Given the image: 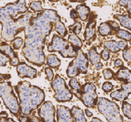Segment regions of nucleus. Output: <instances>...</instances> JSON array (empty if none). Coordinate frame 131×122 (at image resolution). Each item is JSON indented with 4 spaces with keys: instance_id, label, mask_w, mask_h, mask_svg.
<instances>
[{
    "instance_id": "obj_22",
    "label": "nucleus",
    "mask_w": 131,
    "mask_h": 122,
    "mask_svg": "<svg viewBox=\"0 0 131 122\" xmlns=\"http://www.w3.org/2000/svg\"><path fill=\"white\" fill-rule=\"evenodd\" d=\"M71 112L75 122H86V118L85 117V113L82 109L79 107L73 106Z\"/></svg>"
},
{
    "instance_id": "obj_15",
    "label": "nucleus",
    "mask_w": 131,
    "mask_h": 122,
    "mask_svg": "<svg viewBox=\"0 0 131 122\" xmlns=\"http://www.w3.org/2000/svg\"><path fill=\"white\" fill-rule=\"evenodd\" d=\"M129 94H131V82L122 83L120 89L110 93V97L117 101L123 102L128 99Z\"/></svg>"
},
{
    "instance_id": "obj_54",
    "label": "nucleus",
    "mask_w": 131,
    "mask_h": 122,
    "mask_svg": "<svg viewBox=\"0 0 131 122\" xmlns=\"http://www.w3.org/2000/svg\"><path fill=\"white\" fill-rule=\"evenodd\" d=\"M129 43H130V44H131V40H130V41H129Z\"/></svg>"
},
{
    "instance_id": "obj_41",
    "label": "nucleus",
    "mask_w": 131,
    "mask_h": 122,
    "mask_svg": "<svg viewBox=\"0 0 131 122\" xmlns=\"http://www.w3.org/2000/svg\"><path fill=\"white\" fill-rule=\"evenodd\" d=\"M102 90L105 92H110L111 91L113 90L114 88V85L111 83L110 82H104L102 83Z\"/></svg>"
},
{
    "instance_id": "obj_21",
    "label": "nucleus",
    "mask_w": 131,
    "mask_h": 122,
    "mask_svg": "<svg viewBox=\"0 0 131 122\" xmlns=\"http://www.w3.org/2000/svg\"><path fill=\"white\" fill-rule=\"evenodd\" d=\"M42 14L47 18L48 20H50L54 25L58 22L61 21V17L58 14V12L55 10H52V9H43L42 12H41Z\"/></svg>"
},
{
    "instance_id": "obj_36",
    "label": "nucleus",
    "mask_w": 131,
    "mask_h": 122,
    "mask_svg": "<svg viewBox=\"0 0 131 122\" xmlns=\"http://www.w3.org/2000/svg\"><path fill=\"white\" fill-rule=\"evenodd\" d=\"M23 40L21 37H16L15 38L14 41H13V49L14 50H19L23 46Z\"/></svg>"
},
{
    "instance_id": "obj_9",
    "label": "nucleus",
    "mask_w": 131,
    "mask_h": 122,
    "mask_svg": "<svg viewBox=\"0 0 131 122\" xmlns=\"http://www.w3.org/2000/svg\"><path fill=\"white\" fill-rule=\"evenodd\" d=\"M30 26L43 36L47 37L51 33L54 24L48 20L42 13H38L35 17H33L31 19Z\"/></svg>"
},
{
    "instance_id": "obj_5",
    "label": "nucleus",
    "mask_w": 131,
    "mask_h": 122,
    "mask_svg": "<svg viewBox=\"0 0 131 122\" xmlns=\"http://www.w3.org/2000/svg\"><path fill=\"white\" fill-rule=\"evenodd\" d=\"M97 105L98 112L106 117L108 122H123L119 106L115 102L105 97H101L98 99Z\"/></svg>"
},
{
    "instance_id": "obj_47",
    "label": "nucleus",
    "mask_w": 131,
    "mask_h": 122,
    "mask_svg": "<svg viewBox=\"0 0 131 122\" xmlns=\"http://www.w3.org/2000/svg\"><path fill=\"white\" fill-rule=\"evenodd\" d=\"M123 65H124L123 61L121 59H117V60H115V61H114V66L116 68H122Z\"/></svg>"
},
{
    "instance_id": "obj_45",
    "label": "nucleus",
    "mask_w": 131,
    "mask_h": 122,
    "mask_svg": "<svg viewBox=\"0 0 131 122\" xmlns=\"http://www.w3.org/2000/svg\"><path fill=\"white\" fill-rule=\"evenodd\" d=\"M18 118L19 122H31V119L28 116H20Z\"/></svg>"
},
{
    "instance_id": "obj_3",
    "label": "nucleus",
    "mask_w": 131,
    "mask_h": 122,
    "mask_svg": "<svg viewBox=\"0 0 131 122\" xmlns=\"http://www.w3.org/2000/svg\"><path fill=\"white\" fill-rule=\"evenodd\" d=\"M32 11H27L26 14L22 15L17 18H9L6 19L2 24L1 37L6 42H12L15 40V36L25 31L26 27L30 23L33 18Z\"/></svg>"
},
{
    "instance_id": "obj_32",
    "label": "nucleus",
    "mask_w": 131,
    "mask_h": 122,
    "mask_svg": "<svg viewBox=\"0 0 131 122\" xmlns=\"http://www.w3.org/2000/svg\"><path fill=\"white\" fill-rule=\"evenodd\" d=\"M122 112L125 117L131 119V105L126 101L122 102Z\"/></svg>"
},
{
    "instance_id": "obj_16",
    "label": "nucleus",
    "mask_w": 131,
    "mask_h": 122,
    "mask_svg": "<svg viewBox=\"0 0 131 122\" xmlns=\"http://www.w3.org/2000/svg\"><path fill=\"white\" fill-rule=\"evenodd\" d=\"M57 122H74L71 110L64 105L57 106Z\"/></svg>"
},
{
    "instance_id": "obj_1",
    "label": "nucleus",
    "mask_w": 131,
    "mask_h": 122,
    "mask_svg": "<svg viewBox=\"0 0 131 122\" xmlns=\"http://www.w3.org/2000/svg\"><path fill=\"white\" fill-rule=\"evenodd\" d=\"M18 96L20 112L24 116L30 115L42 105L45 100L43 90L37 86L30 85L28 81H20L15 86Z\"/></svg>"
},
{
    "instance_id": "obj_14",
    "label": "nucleus",
    "mask_w": 131,
    "mask_h": 122,
    "mask_svg": "<svg viewBox=\"0 0 131 122\" xmlns=\"http://www.w3.org/2000/svg\"><path fill=\"white\" fill-rule=\"evenodd\" d=\"M18 76L20 78L35 79L37 77V70L33 67L27 65L24 62H20L16 67Z\"/></svg>"
},
{
    "instance_id": "obj_24",
    "label": "nucleus",
    "mask_w": 131,
    "mask_h": 122,
    "mask_svg": "<svg viewBox=\"0 0 131 122\" xmlns=\"http://www.w3.org/2000/svg\"><path fill=\"white\" fill-rule=\"evenodd\" d=\"M0 51H2L3 53H4L9 58L10 60L17 55V53L15 52V50L13 49V48H11V46H10L8 43H6L5 42L0 43Z\"/></svg>"
},
{
    "instance_id": "obj_10",
    "label": "nucleus",
    "mask_w": 131,
    "mask_h": 122,
    "mask_svg": "<svg viewBox=\"0 0 131 122\" xmlns=\"http://www.w3.org/2000/svg\"><path fill=\"white\" fill-rule=\"evenodd\" d=\"M38 114L42 122H56L55 108L50 101H44L38 108Z\"/></svg>"
},
{
    "instance_id": "obj_7",
    "label": "nucleus",
    "mask_w": 131,
    "mask_h": 122,
    "mask_svg": "<svg viewBox=\"0 0 131 122\" xmlns=\"http://www.w3.org/2000/svg\"><path fill=\"white\" fill-rule=\"evenodd\" d=\"M51 88L54 91V98L58 102H69L73 99L74 94L67 87L66 81L62 76L57 74L50 83Z\"/></svg>"
},
{
    "instance_id": "obj_49",
    "label": "nucleus",
    "mask_w": 131,
    "mask_h": 122,
    "mask_svg": "<svg viewBox=\"0 0 131 122\" xmlns=\"http://www.w3.org/2000/svg\"><path fill=\"white\" fill-rule=\"evenodd\" d=\"M85 113H86V117H91L93 116V113L91 112L89 109H86V110H85Z\"/></svg>"
},
{
    "instance_id": "obj_19",
    "label": "nucleus",
    "mask_w": 131,
    "mask_h": 122,
    "mask_svg": "<svg viewBox=\"0 0 131 122\" xmlns=\"http://www.w3.org/2000/svg\"><path fill=\"white\" fill-rule=\"evenodd\" d=\"M116 79L123 83L131 82V71L126 67L121 68L116 73Z\"/></svg>"
},
{
    "instance_id": "obj_51",
    "label": "nucleus",
    "mask_w": 131,
    "mask_h": 122,
    "mask_svg": "<svg viewBox=\"0 0 131 122\" xmlns=\"http://www.w3.org/2000/svg\"><path fill=\"white\" fill-rule=\"evenodd\" d=\"M90 122H103V121L101 120L99 118H97V117H93Z\"/></svg>"
},
{
    "instance_id": "obj_18",
    "label": "nucleus",
    "mask_w": 131,
    "mask_h": 122,
    "mask_svg": "<svg viewBox=\"0 0 131 122\" xmlns=\"http://www.w3.org/2000/svg\"><path fill=\"white\" fill-rule=\"evenodd\" d=\"M96 37V20L94 18H90L84 32V38L87 42H93Z\"/></svg>"
},
{
    "instance_id": "obj_42",
    "label": "nucleus",
    "mask_w": 131,
    "mask_h": 122,
    "mask_svg": "<svg viewBox=\"0 0 131 122\" xmlns=\"http://www.w3.org/2000/svg\"><path fill=\"white\" fill-rule=\"evenodd\" d=\"M100 56L102 60H103L104 61H107L110 59V51L106 49H103L101 51Z\"/></svg>"
},
{
    "instance_id": "obj_50",
    "label": "nucleus",
    "mask_w": 131,
    "mask_h": 122,
    "mask_svg": "<svg viewBox=\"0 0 131 122\" xmlns=\"http://www.w3.org/2000/svg\"><path fill=\"white\" fill-rule=\"evenodd\" d=\"M103 68V64L100 62V63H97L96 65H95V68L97 69V70H99V69H101V68Z\"/></svg>"
},
{
    "instance_id": "obj_4",
    "label": "nucleus",
    "mask_w": 131,
    "mask_h": 122,
    "mask_svg": "<svg viewBox=\"0 0 131 122\" xmlns=\"http://www.w3.org/2000/svg\"><path fill=\"white\" fill-rule=\"evenodd\" d=\"M0 97H2L6 107L15 117H20L19 103L13 91L10 82L0 80Z\"/></svg>"
},
{
    "instance_id": "obj_38",
    "label": "nucleus",
    "mask_w": 131,
    "mask_h": 122,
    "mask_svg": "<svg viewBox=\"0 0 131 122\" xmlns=\"http://www.w3.org/2000/svg\"><path fill=\"white\" fill-rule=\"evenodd\" d=\"M122 57L125 61L128 63H131V48H126L123 51Z\"/></svg>"
},
{
    "instance_id": "obj_39",
    "label": "nucleus",
    "mask_w": 131,
    "mask_h": 122,
    "mask_svg": "<svg viewBox=\"0 0 131 122\" xmlns=\"http://www.w3.org/2000/svg\"><path fill=\"white\" fill-rule=\"evenodd\" d=\"M102 74L104 76V79L106 80H111L113 79V77L114 76V73L110 68H106L102 71Z\"/></svg>"
},
{
    "instance_id": "obj_25",
    "label": "nucleus",
    "mask_w": 131,
    "mask_h": 122,
    "mask_svg": "<svg viewBox=\"0 0 131 122\" xmlns=\"http://www.w3.org/2000/svg\"><path fill=\"white\" fill-rule=\"evenodd\" d=\"M114 18L118 20L122 27L131 31V17L128 15H114Z\"/></svg>"
},
{
    "instance_id": "obj_40",
    "label": "nucleus",
    "mask_w": 131,
    "mask_h": 122,
    "mask_svg": "<svg viewBox=\"0 0 131 122\" xmlns=\"http://www.w3.org/2000/svg\"><path fill=\"white\" fill-rule=\"evenodd\" d=\"M8 62H10L9 58L2 51H0V67H5Z\"/></svg>"
},
{
    "instance_id": "obj_46",
    "label": "nucleus",
    "mask_w": 131,
    "mask_h": 122,
    "mask_svg": "<svg viewBox=\"0 0 131 122\" xmlns=\"http://www.w3.org/2000/svg\"><path fill=\"white\" fill-rule=\"evenodd\" d=\"M70 18L73 19V20H74L75 22L78 20V14H77V11L74 10V9H72L71 11H70Z\"/></svg>"
},
{
    "instance_id": "obj_30",
    "label": "nucleus",
    "mask_w": 131,
    "mask_h": 122,
    "mask_svg": "<svg viewBox=\"0 0 131 122\" xmlns=\"http://www.w3.org/2000/svg\"><path fill=\"white\" fill-rule=\"evenodd\" d=\"M77 54L78 51H75L71 45H69V47L67 49H65L60 52V55L63 58H75L77 56Z\"/></svg>"
},
{
    "instance_id": "obj_37",
    "label": "nucleus",
    "mask_w": 131,
    "mask_h": 122,
    "mask_svg": "<svg viewBox=\"0 0 131 122\" xmlns=\"http://www.w3.org/2000/svg\"><path fill=\"white\" fill-rule=\"evenodd\" d=\"M45 74H46V76H47V79L48 81H50V82L53 81V80L54 79V74L53 72V69L50 67L46 68H45Z\"/></svg>"
},
{
    "instance_id": "obj_11",
    "label": "nucleus",
    "mask_w": 131,
    "mask_h": 122,
    "mask_svg": "<svg viewBox=\"0 0 131 122\" xmlns=\"http://www.w3.org/2000/svg\"><path fill=\"white\" fill-rule=\"evenodd\" d=\"M4 9L8 15L13 18H15L19 14H23L28 11V7L25 1H16L15 3H7L4 6Z\"/></svg>"
},
{
    "instance_id": "obj_53",
    "label": "nucleus",
    "mask_w": 131,
    "mask_h": 122,
    "mask_svg": "<svg viewBox=\"0 0 131 122\" xmlns=\"http://www.w3.org/2000/svg\"><path fill=\"white\" fill-rule=\"evenodd\" d=\"M0 80L4 81V80H3V74H2V73H0Z\"/></svg>"
},
{
    "instance_id": "obj_43",
    "label": "nucleus",
    "mask_w": 131,
    "mask_h": 122,
    "mask_svg": "<svg viewBox=\"0 0 131 122\" xmlns=\"http://www.w3.org/2000/svg\"><path fill=\"white\" fill-rule=\"evenodd\" d=\"M8 119V114L6 111L0 112V122H6Z\"/></svg>"
},
{
    "instance_id": "obj_8",
    "label": "nucleus",
    "mask_w": 131,
    "mask_h": 122,
    "mask_svg": "<svg viewBox=\"0 0 131 122\" xmlns=\"http://www.w3.org/2000/svg\"><path fill=\"white\" fill-rule=\"evenodd\" d=\"M96 86L92 83H86L82 86V96L80 100L85 106L94 108L97 105V94Z\"/></svg>"
},
{
    "instance_id": "obj_29",
    "label": "nucleus",
    "mask_w": 131,
    "mask_h": 122,
    "mask_svg": "<svg viewBox=\"0 0 131 122\" xmlns=\"http://www.w3.org/2000/svg\"><path fill=\"white\" fill-rule=\"evenodd\" d=\"M54 30L56 31V32L58 34V35L61 36L62 38H64L66 35L68 34L67 29L66 28L65 24L62 22V21H58L54 25Z\"/></svg>"
},
{
    "instance_id": "obj_6",
    "label": "nucleus",
    "mask_w": 131,
    "mask_h": 122,
    "mask_svg": "<svg viewBox=\"0 0 131 122\" xmlns=\"http://www.w3.org/2000/svg\"><path fill=\"white\" fill-rule=\"evenodd\" d=\"M89 66V59L87 55L82 50L78 51L77 56L72 60L68 65L67 69V75L69 78H75L80 73H87Z\"/></svg>"
},
{
    "instance_id": "obj_13",
    "label": "nucleus",
    "mask_w": 131,
    "mask_h": 122,
    "mask_svg": "<svg viewBox=\"0 0 131 122\" xmlns=\"http://www.w3.org/2000/svg\"><path fill=\"white\" fill-rule=\"evenodd\" d=\"M119 30L120 27L116 21L108 20L104 23H102L99 25V27H98V34L102 36L112 35L114 34L116 35V33Z\"/></svg>"
},
{
    "instance_id": "obj_35",
    "label": "nucleus",
    "mask_w": 131,
    "mask_h": 122,
    "mask_svg": "<svg viewBox=\"0 0 131 122\" xmlns=\"http://www.w3.org/2000/svg\"><path fill=\"white\" fill-rule=\"evenodd\" d=\"M118 4L121 6L125 7L127 11L128 15L131 16V1H129V0H121V1L118 2Z\"/></svg>"
},
{
    "instance_id": "obj_26",
    "label": "nucleus",
    "mask_w": 131,
    "mask_h": 122,
    "mask_svg": "<svg viewBox=\"0 0 131 122\" xmlns=\"http://www.w3.org/2000/svg\"><path fill=\"white\" fill-rule=\"evenodd\" d=\"M88 59L90 60V62L93 65H96L97 63H100L101 56L100 54L97 51V48L95 46H92L91 48L89 50L88 52Z\"/></svg>"
},
{
    "instance_id": "obj_23",
    "label": "nucleus",
    "mask_w": 131,
    "mask_h": 122,
    "mask_svg": "<svg viewBox=\"0 0 131 122\" xmlns=\"http://www.w3.org/2000/svg\"><path fill=\"white\" fill-rule=\"evenodd\" d=\"M69 85L73 94H74L78 98L80 99L82 96V85H80V83L78 81L76 78H72L69 82Z\"/></svg>"
},
{
    "instance_id": "obj_44",
    "label": "nucleus",
    "mask_w": 131,
    "mask_h": 122,
    "mask_svg": "<svg viewBox=\"0 0 131 122\" xmlns=\"http://www.w3.org/2000/svg\"><path fill=\"white\" fill-rule=\"evenodd\" d=\"M9 63H10V64L11 66H13V67H17L18 64H19V63H20V62H19V60H18V55L15 57L13 58L12 60H10Z\"/></svg>"
},
{
    "instance_id": "obj_27",
    "label": "nucleus",
    "mask_w": 131,
    "mask_h": 122,
    "mask_svg": "<svg viewBox=\"0 0 131 122\" xmlns=\"http://www.w3.org/2000/svg\"><path fill=\"white\" fill-rule=\"evenodd\" d=\"M68 42H69V43H70L71 46L74 48V49L77 51L81 50V48H82V45H83L81 39L77 35H74V34H71L69 35Z\"/></svg>"
},
{
    "instance_id": "obj_17",
    "label": "nucleus",
    "mask_w": 131,
    "mask_h": 122,
    "mask_svg": "<svg viewBox=\"0 0 131 122\" xmlns=\"http://www.w3.org/2000/svg\"><path fill=\"white\" fill-rule=\"evenodd\" d=\"M105 49L108 50L110 52L117 53L121 51H124L128 46L126 41H116V40H108L104 42Z\"/></svg>"
},
{
    "instance_id": "obj_34",
    "label": "nucleus",
    "mask_w": 131,
    "mask_h": 122,
    "mask_svg": "<svg viewBox=\"0 0 131 122\" xmlns=\"http://www.w3.org/2000/svg\"><path fill=\"white\" fill-rule=\"evenodd\" d=\"M69 29L73 32L74 35H78L80 34V32L82 31V23L80 22L76 21L73 25L69 26Z\"/></svg>"
},
{
    "instance_id": "obj_33",
    "label": "nucleus",
    "mask_w": 131,
    "mask_h": 122,
    "mask_svg": "<svg viewBox=\"0 0 131 122\" xmlns=\"http://www.w3.org/2000/svg\"><path fill=\"white\" fill-rule=\"evenodd\" d=\"M29 7L35 12L41 13L43 11V8L42 6V2L41 1H35V2H31L29 3Z\"/></svg>"
},
{
    "instance_id": "obj_12",
    "label": "nucleus",
    "mask_w": 131,
    "mask_h": 122,
    "mask_svg": "<svg viewBox=\"0 0 131 122\" xmlns=\"http://www.w3.org/2000/svg\"><path fill=\"white\" fill-rule=\"evenodd\" d=\"M69 42L67 40H65L64 38H62L58 35H54L52 37L50 43L47 46V50L49 52H61L69 47Z\"/></svg>"
},
{
    "instance_id": "obj_48",
    "label": "nucleus",
    "mask_w": 131,
    "mask_h": 122,
    "mask_svg": "<svg viewBox=\"0 0 131 122\" xmlns=\"http://www.w3.org/2000/svg\"><path fill=\"white\" fill-rule=\"evenodd\" d=\"M31 122H42L40 117H33L31 119Z\"/></svg>"
},
{
    "instance_id": "obj_52",
    "label": "nucleus",
    "mask_w": 131,
    "mask_h": 122,
    "mask_svg": "<svg viewBox=\"0 0 131 122\" xmlns=\"http://www.w3.org/2000/svg\"><path fill=\"white\" fill-rule=\"evenodd\" d=\"M6 122H15V121L13 120L12 118H8L7 120H6Z\"/></svg>"
},
{
    "instance_id": "obj_31",
    "label": "nucleus",
    "mask_w": 131,
    "mask_h": 122,
    "mask_svg": "<svg viewBox=\"0 0 131 122\" xmlns=\"http://www.w3.org/2000/svg\"><path fill=\"white\" fill-rule=\"evenodd\" d=\"M116 36L121 39V40H123V41H130L131 40V33H129V31H126V30H122L120 29L116 33Z\"/></svg>"
},
{
    "instance_id": "obj_2",
    "label": "nucleus",
    "mask_w": 131,
    "mask_h": 122,
    "mask_svg": "<svg viewBox=\"0 0 131 122\" xmlns=\"http://www.w3.org/2000/svg\"><path fill=\"white\" fill-rule=\"evenodd\" d=\"M46 45V40L40 38H28L26 39L22 52L24 57L29 63L42 67L44 65L47 57L43 49Z\"/></svg>"
},
{
    "instance_id": "obj_55",
    "label": "nucleus",
    "mask_w": 131,
    "mask_h": 122,
    "mask_svg": "<svg viewBox=\"0 0 131 122\" xmlns=\"http://www.w3.org/2000/svg\"><path fill=\"white\" fill-rule=\"evenodd\" d=\"M0 103H1V101H0Z\"/></svg>"
},
{
    "instance_id": "obj_28",
    "label": "nucleus",
    "mask_w": 131,
    "mask_h": 122,
    "mask_svg": "<svg viewBox=\"0 0 131 122\" xmlns=\"http://www.w3.org/2000/svg\"><path fill=\"white\" fill-rule=\"evenodd\" d=\"M47 64L50 68H58L61 65V60L58 59V56L55 54H50L47 57Z\"/></svg>"
},
{
    "instance_id": "obj_20",
    "label": "nucleus",
    "mask_w": 131,
    "mask_h": 122,
    "mask_svg": "<svg viewBox=\"0 0 131 122\" xmlns=\"http://www.w3.org/2000/svg\"><path fill=\"white\" fill-rule=\"evenodd\" d=\"M75 11H77V14L78 15V18H79L82 21L85 22L86 21L90 14V9L88 6H86L85 3L80 4V5H78L76 6V9Z\"/></svg>"
}]
</instances>
